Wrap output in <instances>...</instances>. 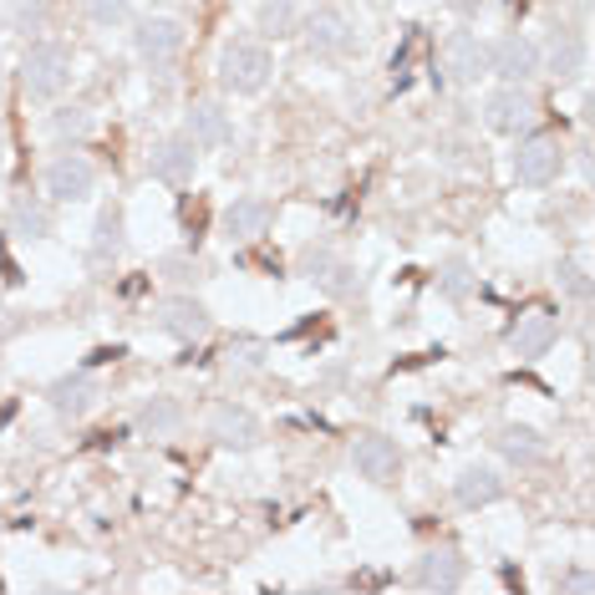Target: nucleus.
I'll use <instances>...</instances> for the list:
<instances>
[{"instance_id":"obj_1","label":"nucleus","mask_w":595,"mask_h":595,"mask_svg":"<svg viewBox=\"0 0 595 595\" xmlns=\"http://www.w3.org/2000/svg\"><path fill=\"white\" fill-rule=\"evenodd\" d=\"M270 66L275 62H270V51L260 41H234L219 56V82L230 87V92H260L270 82Z\"/></svg>"},{"instance_id":"obj_2","label":"nucleus","mask_w":595,"mask_h":595,"mask_svg":"<svg viewBox=\"0 0 595 595\" xmlns=\"http://www.w3.org/2000/svg\"><path fill=\"white\" fill-rule=\"evenodd\" d=\"M21 77H26V92H31V98H56V92H62L66 87V77H72V51L62 47V41H36L31 51H26V72H21Z\"/></svg>"},{"instance_id":"obj_3","label":"nucleus","mask_w":595,"mask_h":595,"mask_svg":"<svg viewBox=\"0 0 595 595\" xmlns=\"http://www.w3.org/2000/svg\"><path fill=\"white\" fill-rule=\"evenodd\" d=\"M489 72H499L509 87H519L540 72V51H534V41H525V36H504V41L489 51Z\"/></svg>"},{"instance_id":"obj_4","label":"nucleus","mask_w":595,"mask_h":595,"mask_svg":"<svg viewBox=\"0 0 595 595\" xmlns=\"http://www.w3.org/2000/svg\"><path fill=\"white\" fill-rule=\"evenodd\" d=\"M183 51V26L173 16H148L138 26V56L153 66H168Z\"/></svg>"},{"instance_id":"obj_5","label":"nucleus","mask_w":595,"mask_h":595,"mask_svg":"<svg viewBox=\"0 0 595 595\" xmlns=\"http://www.w3.org/2000/svg\"><path fill=\"white\" fill-rule=\"evenodd\" d=\"M443 72H448V82L474 87L489 72V47H483L479 36H453L443 51Z\"/></svg>"},{"instance_id":"obj_6","label":"nucleus","mask_w":595,"mask_h":595,"mask_svg":"<svg viewBox=\"0 0 595 595\" xmlns=\"http://www.w3.org/2000/svg\"><path fill=\"white\" fill-rule=\"evenodd\" d=\"M560 143L555 138H529L525 148L514 153V179L519 183H549L560 173Z\"/></svg>"},{"instance_id":"obj_7","label":"nucleus","mask_w":595,"mask_h":595,"mask_svg":"<svg viewBox=\"0 0 595 595\" xmlns=\"http://www.w3.org/2000/svg\"><path fill=\"white\" fill-rule=\"evenodd\" d=\"M47 194L51 198H87L92 194V164H87L82 153H62L56 164L47 168Z\"/></svg>"},{"instance_id":"obj_8","label":"nucleus","mask_w":595,"mask_h":595,"mask_svg":"<svg viewBox=\"0 0 595 595\" xmlns=\"http://www.w3.org/2000/svg\"><path fill=\"white\" fill-rule=\"evenodd\" d=\"M351 463H357V474H362V479H392L397 474V443L392 438H381V432H366V438H357V443H351Z\"/></svg>"},{"instance_id":"obj_9","label":"nucleus","mask_w":595,"mask_h":595,"mask_svg":"<svg viewBox=\"0 0 595 595\" xmlns=\"http://www.w3.org/2000/svg\"><path fill=\"white\" fill-rule=\"evenodd\" d=\"M483 113H489V128L519 132V128H529V117H534V102H529L519 87H499L494 98L483 102Z\"/></svg>"},{"instance_id":"obj_10","label":"nucleus","mask_w":595,"mask_h":595,"mask_svg":"<svg viewBox=\"0 0 595 595\" xmlns=\"http://www.w3.org/2000/svg\"><path fill=\"white\" fill-rule=\"evenodd\" d=\"M549 341H555V315H549V311L519 315V321H514V331H509L514 357H540V351H549Z\"/></svg>"},{"instance_id":"obj_11","label":"nucleus","mask_w":595,"mask_h":595,"mask_svg":"<svg viewBox=\"0 0 595 595\" xmlns=\"http://www.w3.org/2000/svg\"><path fill=\"white\" fill-rule=\"evenodd\" d=\"M194 164H198L194 143H189V138H168V143H158V153H153V179L189 183L194 179Z\"/></svg>"},{"instance_id":"obj_12","label":"nucleus","mask_w":595,"mask_h":595,"mask_svg":"<svg viewBox=\"0 0 595 595\" xmlns=\"http://www.w3.org/2000/svg\"><path fill=\"white\" fill-rule=\"evenodd\" d=\"M209 432H215L224 448H249L255 438H260V423H255V413H249V408H215V417H209Z\"/></svg>"},{"instance_id":"obj_13","label":"nucleus","mask_w":595,"mask_h":595,"mask_svg":"<svg viewBox=\"0 0 595 595\" xmlns=\"http://www.w3.org/2000/svg\"><path fill=\"white\" fill-rule=\"evenodd\" d=\"M306 36H311V47L326 51V56H336V51H347L351 41H357V31H351V21L341 16V11H321V16H311Z\"/></svg>"},{"instance_id":"obj_14","label":"nucleus","mask_w":595,"mask_h":595,"mask_svg":"<svg viewBox=\"0 0 595 595\" xmlns=\"http://www.w3.org/2000/svg\"><path fill=\"white\" fill-rule=\"evenodd\" d=\"M270 230V204L264 198H234L230 215H224V234L230 240H255Z\"/></svg>"},{"instance_id":"obj_15","label":"nucleus","mask_w":595,"mask_h":595,"mask_svg":"<svg viewBox=\"0 0 595 595\" xmlns=\"http://www.w3.org/2000/svg\"><path fill=\"white\" fill-rule=\"evenodd\" d=\"M499 474L494 468H483V463H474V468H463L458 483H453V494H458V504H468V509H479V504H494L499 499Z\"/></svg>"},{"instance_id":"obj_16","label":"nucleus","mask_w":595,"mask_h":595,"mask_svg":"<svg viewBox=\"0 0 595 595\" xmlns=\"http://www.w3.org/2000/svg\"><path fill=\"white\" fill-rule=\"evenodd\" d=\"M224 138H230L224 113H219L215 102H198L194 113H189V143H194V148H219Z\"/></svg>"},{"instance_id":"obj_17","label":"nucleus","mask_w":595,"mask_h":595,"mask_svg":"<svg viewBox=\"0 0 595 595\" xmlns=\"http://www.w3.org/2000/svg\"><path fill=\"white\" fill-rule=\"evenodd\" d=\"M458 580H463V560L453 549H432L428 560H423V570H417V585H423V591H453Z\"/></svg>"},{"instance_id":"obj_18","label":"nucleus","mask_w":595,"mask_h":595,"mask_svg":"<svg viewBox=\"0 0 595 595\" xmlns=\"http://www.w3.org/2000/svg\"><path fill=\"white\" fill-rule=\"evenodd\" d=\"M164 331L183 336V341H198V336L209 331V315H204L198 300H168L164 306Z\"/></svg>"},{"instance_id":"obj_19","label":"nucleus","mask_w":595,"mask_h":595,"mask_svg":"<svg viewBox=\"0 0 595 595\" xmlns=\"http://www.w3.org/2000/svg\"><path fill=\"white\" fill-rule=\"evenodd\" d=\"M92 381L87 377H66V381H56V387H51V408H56V413L62 417H87L92 413Z\"/></svg>"},{"instance_id":"obj_20","label":"nucleus","mask_w":595,"mask_h":595,"mask_svg":"<svg viewBox=\"0 0 595 595\" xmlns=\"http://www.w3.org/2000/svg\"><path fill=\"white\" fill-rule=\"evenodd\" d=\"M499 448H504V458H514V463H540L545 458V443H540V432L534 428H504L499 432Z\"/></svg>"},{"instance_id":"obj_21","label":"nucleus","mask_w":595,"mask_h":595,"mask_svg":"<svg viewBox=\"0 0 595 595\" xmlns=\"http://www.w3.org/2000/svg\"><path fill=\"white\" fill-rule=\"evenodd\" d=\"M11 230L26 234V240H47V234H51L47 204H36V198H21L16 209H11Z\"/></svg>"},{"instance_id":"obj_22","label":"nucleus","mask_w":595,"mask_h":595,"mask_svg":"<svg viewBox=\"0 0 595 595\" xmlns=\"http://www.w3.org/2000/svg\"><path fill=\"white\" fill-rule=\"evenodd\" d=\"M138 423H143V432L164 438V432H173V428L183 423V408L173 402V397H153L148 408H143V417H138Z\"/></svg>"},{"instance_id":"obj_23","label":"nucleus","mask_w":595,"mask_h":595,"mask_svg":"<svg viewBox=\"0 0 595 595\" xmlns=\"http://www.w3.org/2000/svg\"><path fill=\"white\" fill-rule=\"evenodd\" d=\"M82 11L92 26H102V31H113V26H122V21L132 16L128 0H82Z\"/></svg>"},{"instance_id":"obj_24","label":"nucleus","mask_w":595,"mask_h":595,"mask_svg":"<svg viewBox=\"0 0 595 595\" xmlns=\"http://www.w3.org/2000/svg\"><path fill=\"white\" fill-rule=\"evenodd\" d=\"M117 245H122V215H117V209H102L92 249H98V255H107V249H117Z\"/></svg>"},{"instance_id":"obj_25","label":"nucleus","mask_w":595,"mask_h":595,"mask_svg":"<svg viewBox=\"0 0 595 595\" xmlns=\"http://www.w3.org/2000/svg\"><path fill=\"white\" fill-rule=\"evenodd\" d=\"M549 62H555V72H560V77H575V72H580V41H570V36H555Z\"/></svg>"},{"instance_id":"obj_26","label":"nucleus","mask_w":595,"mask_h":595,"mask_svg":"<svg viewBox=\"0 0 595 595\" xmlns=\"http://www.w3.org/2000/svg\"><path fill=\"white\" fill-rule=\"evenodd\" d=\"M260 26H264L270 36H285V31H290V26H296V11H290V0H270V5L260 11Z\"/></svg>"},{"instance_id":"obj_27","label":"nucleus","mask_w":595,"mask_h":595,"mask_svg":"<svg viewBox=\"0 0 595 595\" xmlns=\"http://www.w3.org/2000/svg\"><path fill=\"white\" fill-rule=\"evenodd\" d=\"M51 132H56V138H82V132H87V113H82V107H62V113L51 117Z\"/></svg>"},{"instance_id":"obj_28","label":"nucleus","mask_w":595,"mask_h":595,"mask_svg":"<svg viewBox=\"0 0 595 595\" xmlns=\"http://www.w3.org/2000/svg\"><path fill=\"white\" fill-rule=\"evenodd\" d=\"M443 290H448V296H468V264H463V260H453V264H448Z\"/></svg>"},{"instance_id":"obj_29","label":"nucleus","mask_w":595,"mask_h":595,"mask_svg":"<svg viewBox=\"0 0 595 595\" xmlns=\"http://www.w3.org/2000/svg\"><path fill=\"white\" fill-rule=\"evenodd\" d=\"M41 16H47V0H16V21H21V26H36Z\"/></svg>"},{"instance_id":"obj_30","label":"nucleus","mask_w":595,"mask_h":595,"mask_svg":"<svg viewBox=\"0 0 595 595\" xmlns=\"http://www.w3.org/2000/svg\"><path fill=\"white\" fill-rule=\"evenodd\" d=\"M5 164H11V143H5V128H0V173H5Z\"/></svg>"}]
</instances>
